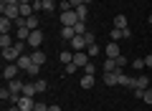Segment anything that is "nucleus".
I'll list each match as a JSON object with an SVG mask.
<instances>
[{"mask_svg":"<svg viewBox=\"0 0 152 111\" xmlns=\"http://www.w3.org/2000/svg\"><path fill=\"white\" fill-rule=\"evenodd\" d=\"M76 23H79V15H76L74 8H71V10H64V13H61V25H71V28H74Z\"/></svg>","mask_w":152,"mask_h":111,"instance_id":"obj_1","label":"nucleus"},{"mask_svg":"<svg viewBox=\"0 0 152 111\" xmlns=\"http://www.w3.org/2000/svg\"><path fill=\"white\" fill-rule=\"evenodd\" d=\"M0 13L10 20H18L20 18V5H0Z\"/></svg>","mask_w":152,"mask_h":111,"instance_id":"obj_2","label":"nucleus"},{"mask_svg":"<svg viewBox=\"0 0 152 111\" xmlns=\"http://www.w3.org/2000/svg\"><path fill=\"white\" fill-rule=\"evenodd\" d=\"M18 73H20L18 63H5V66H3V78H5V81H13Z\"/></svg>","mask_w":152,"mask_h":111,"instance_id":"obj_3","label":"nucleus"},{"mask_svg":"<svg viewBox=\"0 0 152 111\" xmlns=\"http://www.w3.org/2000/svg\"><path fill=\"white\" fill-rule=\"evenodd\" d=\"M20 56H23V53H18L15 46H13V48H3V61H5V63H18Z\"/></svg>","mask_w":152,"mask_h":111,"instance_id":"obj_4","label":"nucleus"},{"mask_svg":"<svg viewBox=\"0 0 152 111\" xmlns=\"http://www.w3.org/2000/svg\"><path fill=\"white\" fill-rule=\"evenodd\" d=\"M132 33H129V28H124V30H122V28H112V30H109V38H112V41H122V38H129Z\"/></svg>","mask_w":152,"mask_h":111,"instance_id":"obj_5","label":"nucleus"},{"mask_svg":"<svg viewBox=\"0 0 152 111\" xmlns=\"http://www.w3.org/2000/svg\"><path fill=\"white\" fill-rule=\"evenodd\" d=\"M69 43H71V48H74V53H79V51L86 48V38H84V36H74Z\"/></svg>","mask_w":152,"mask_h":111,"instance_id":"obj_6","label":"nucleus"},{"mask_svg":"<svg viewBox=\"0 0 152 111\" xmlns=\"http://www.w3.org/2000/svg\"><path fill=\"white\" fill-rule=\"evenodd\" d=\"M117 81H119V86H127V89H134V78H129V76L124 73V71H117Z\"/></svg>","mask_w":152,"mask_h":111,"instance_id":"obj_7","label":"nucleus"},{"mask_svg":"<svg viewBox=\"0 0 152 111\" xmlns=\"http://www.w3.org/2000/svg\"><path fill=\"white\" fill-rule=\"evenodd\" d=\"M18 106H20V111H33V109H36V99H31V96H20Z\"/></svg>","mask_w":152,"mask_h":111,"instance_id":"obj_8","label":"nucleus"},{"mask_svg":"<svg viewBox=\"0 0 152 111\" xmlns=\"http://www.w3.org/2000/svg\"><path fill=\"white\" fill-rule=\"evenodd\" d=\"M104 56H107V58H119V56H122V53H119V46H117V41L107 43V51H104Z\"/></svg>","mask_w":152,"mask_h":111,"instance_id":"obj_9","label":"nucleus"},{"mask_svg":"<svg viewBox=\"0 0 152 111\" xmlns=\"http://www.w3.org/2000/svg\"><path fill=\"white\" fill-rule=\"evenodd\" d=\"M74 63L79 66V68H84V66L89 63V53H86V51H79V53H74Z\"/></svg>","mask_w":152,"mask_h":111,"instance_id":"obj_10","label":"nucleus"},{"mask_svg":"<svg viewBox=\"0 0 152 111\" xmlns=\"http://www.w3.org/2000/svg\"><path fill=\"white\" fill-rule=\"evenodd\" d=\"M41 43H43V33H41V30H33L31 38H28V46H31V48H38Z\"/></svg>","mask_w":152,"mask_h":111,"instance_id":"obj_11","label":"nucleus"},{"mask_svg":"<svg viewBox=\"0 0 152 111\" xmlns=\"http://www.w3.org/2000/svg\"><path fill=\"white\" fill-rule=\"evenodd\" d=\"M15 41H13V33H0V48H13Z\"/></svg>","mask_w":152,"mask_h":111,"instance_id":"obj_12","label":"nucleus"},{"mask_svg":"<svg viewBox=\"0 0 152 111\" xmlns=\"http://www.w3.org/2000/svg\"><path fill=\"white\" fill-rule=\"evenodd\" d=\"M23 96H38V89H36V83H33V81H26V83H23Z\"/></svg>","mask_w":152,"mask_h":111,"instance_id":"obj_13","label":"nucleus"},{"mask_svg":"<svg viewBox=\"0 0 152 111\" xmlns=\"http://www.w3.org/2000/svg\"><path fill=\"white\" fill-rule=\"evenodd\" d=\"M13 28H15V23H13L10 18H5V15L0 18V33H10Z\"/></svg>","mask_w":152,"mask_h":111,"instance_id":"obj_14","label":"nucleus"},{"mask_svg":"<svg viewBox=\"0 0 152 111\" xmlns=\"http://www.w3.org/2000/svg\"><path fill=\"white\" fill-rule=\"evenodd\" d=\"M31 28H15V41H26L28 43V38H31Z\"/></svg>","mask_w":152,"mask_h":111,"instance_id":"obj_15","label":"nucleus"},{"mask_svg":"<svg viewBox=\"0 0 152 111\" xmlns=\"http://www.w3.org/2000/svg\"><path fill=\"white\" fill-rule=\"evenodd\" d=\"M114 71H119L117 58H107V61H104V73H114Z\"/></svg>","mask_w":152,"mask_h":111,"instance_id":"obj_16","label":"nucleus"},{"mask_svg":"<svg viewBox=\"0 0 152 111\" xmlns=\"http://www.w3.org/2000/svg\"><path fill=\"white\" fill-rule=\"evenodd\" d=\"M31 66H33V58H31V56H20V58H18V68H20V71H28Z\"/></svg>","mask_w":152,"mask_h":111,"instance_id":"obj_17","label":"nucleus"},{"mask_svg":"<svg viewBox=\"0 0 152 111\" xmlns=\"http://www.w3.org/2000/svg\"><path fill=\"white\" fill-rule=\"evenodd\" d=\"M33 3H20V18H31L33 15Z\"/></svg>","mask_w":152,"mask_h":111,"instance_id":"obj_18","label":"nucleus"},{"mask_svg":"<svg viewBox=\"0 0 152 111\" xmlns=\"http://www.w3.org/2000/svg\"><path fill=\"white\" fill-rule=\"evenodd\" d=\"M31 58H33V63L43 66V63H46V53H43V51H38V48H36V51L31 53Z\"/></svg>","mask_w":152,"mask_h":111,"instance_id":"obj_19","label":"nucleus"},{"mask_svg":"<svg viewBox=\"0 0 152 111\" xmlns=\"http://www.w3.org/2000/svg\"><path fill=\"white\" fill-rule=\"evenodd\" d=\"M58 36L64 38V41H71V38L76 36V30H74V28H71V25H64V28H61V33H58Z\"/></svg>","mask_w":152,"mask_h":111,"instance_id":"obj_20","label":"nucleus"},{"mask_svg":"<svg viewBox=\"0 0 152 111\" xmlns=\"http://www.w3.org/2000/svg\"><path fill=\"white\" fill-rule=\"evenodd\" d=\"M58 58H61V63H74V51H64V53H58Z\"/></svg>","mask_w":152,"mask_h":111,"instance_id":"obj_21","label":"nucleus"},{"mask_svg":"<svg viewBox=\"0 0 152 111\" xmlns=\"http://www.w3.org/2000/svg\"><path fill=\"white\" fill-rule=\"evenodd\" d=\"M104 83H107V86H119V81H117V71H114V73H104Z\"/></svg>","mask_w":152,"mask_h":111,"instance_id":"obj_22","label":"nucleus"},{"mask_svg":"<svg viewBox=\"0 0 152 111\" xmlns=\"http://www.w3.org/2000/svg\"><path fill=\"white\" fill-rule=\"evenodd\" d=\"M134 89H150V81H147V76H137V78H134Z\"/></svg>","mask_w":152,"mask_h":111,"instance_id":"obj_23","label":"nucleus"},{"mask_svg":"<svg viewBox=\"0 0 152 111\" xmlns=\"http://www.w3.org/2000/svg\"><path fill=\"white\" fill-rule=\"evenodd\" d=\"M114 28H122V30L129 28V25H127V15H114Z\"/></svg>","mask_w":152,"mask_h":111,"instance_id":"obj_24","label":"nucleus"},{"mask_svg":"<svg viewBox=\"0 0 152 111\" xmlns=\"http://www.w3.org/2000/svg\"><path fill=\"white\" fill-rule=\"evenodd\" d=\"M41 10L53 13V10H56V0H43V3H41Z\"/></svg>","mask_w":152,"mask_h":111,"instance_id":"obj_25","label":"nucleus"},{"mask_svg":"<svg viewBox=\"0 0 152 111\" xmlns=\"http://www.w3.org/2000/svg\"><path fill=\"white\" fill-rule=\"evenodd\" d=\"M26 25L31 28V30H38V15H36V13H33L31 18H26Z\"/></svg>","mask_w":152,"mask_h":111,"instance_id":"obj_26","label":"nucleus"},{"mask_svg":"<svg viewBox=\"0 0 152 111\" xmlns=\"http://www.w3.org/2000/svg\"><path fill=\"white\" fill-rule=\"evenodd\" d=\"M91 86H94V76L84 73V76H81V89H91Z\"/></svg>","mask_w":152,"mask_h":111,"instance_id":"obj_27","label":"nucleus"},{"mask_svg":"<svg viewBox=\"0 0 152 111\" xmlns=\"http://www.w3.org/2000/svg\"><path fill=\"white\" fill-rule=\"evenodd\" d=\"M74 10H76V15H79V20H86L89 10H86V5H84V3H81V5H79V8H74Z\"/></svg>","mask_w":152,"mask_h":111,"instance_id":"obj_28","label":"nucleus"},{"mask_svg":"<svg viewBox=\"0 0 152 111\" xmlns=\"http://www.w3.org/2000/svg\"><path fill=\"white\" fill-rule=\"evenodd\" d=\"M33 83H36V89H38V94H46V91H48V83H46L43 78H36V81H33Z\"/></svg>","mask_w":152,"mask_h":111,"instance_id":"obj_29","label":"nucleus"},{"mask_svg":"<svg viewBox=\"0 0 152 111\" xmlns=\"http://www.w3.org/2000/svg\"><path fill=\"white\" fill-rule=\"evenodd\" d=\"M74 30H76V36H84V33H89V30H86V20H79V23L74 25Z\"/></svg>","mask_w":152,"mask_h":111,"instance_id":"obj_30","label":"nucleus"},{"mask_svg":"<svg viewBox=\"0 0 152 111\" xmlns=\"http://www.w3.org/2000/svg\"><path fill=\"white\" fill-rule=\"evenodd\" d=\"M86 53H89V58H91V56H99V53H102V48L94 43V46H89V48H86Z\"/></svg>","mask_w":152,"mask_h":111,"instance_id":"obj_31","label":"nucleus"},{"mask_svg":"<svg viewBox=\"0 0 152 111\" xmlns=\"http://www.w3.org/2000/svg\"><path fill=\"white\" fill-rule=\"evenodd\" d=\"M84 38H86V48L96 43V36H94V33H84Z\"/></svg>","mask_w":152,"mask_h":111,"instance_id":"obj_32","label":"nucleus"},{"mask_svg":"<svg viewBox=\"0 0 152 111\" xmlns=\"http://www.w3.org/2000/svg\"><path fill=\"white\" fill-rule=\"evenodd\" d=\"M26 73H28V76H38V73H41V66H38V63H33L31 68L26 71Z\"/></svg>","mask_w":152,"mask_h":111,"instance_id":"obj_33","label":"nucleus"},{"mask_svg":"<svg viewBox=\"0 0 152 111\" xmlns=\"http://www.w3.org/2000/svg\"><path fill=\"white\" fill-rule=\"evenodd\" d=\"M132 68H137V71L145 68V58H134V61H132Z\"/></svg>","mask_w":152,"mask_h":111,"instance_id":"obj_34","label":"nucleus"},{"mask_svg":"<svg viewBox=\"0 0 152 111\" xmlns=\"http://www.w3.org/2000/svg\"><path fill=\"white\" fill-rule=\"evenodd\" d=\"M94 71H96V66H94L91 61H89V63L84 66V73H89V76H94Z\"/></svg>","mask_w":152,"mask_h":111,"instance_id":"obj_35","label":"nucleus"},{"mask_svg":"<svg viewBox=\"0 0 152 111\" xmlns=\"http://www.w3.org/2000/svg\"><path fill=\"white\" fill-rule=\"evenodd\" d=\"M142 101L152 106V89H147V91H145V96H142Z\"/></svg>","mask_w":152,"mask_h":111,"instance_id":"obj_36","label":"nucleus"},{"mask_svg":"<svg viewBox=\"0 0 152 111\" xmlns=\"http://www.w3.org/2000/svg\"><path fill=\"white\" fill-rule=\"evenodd\" d=\"M76 71H79L76 63H66V73H76Z\"/></svg>","mask_w":152,"mask_h":111,"instance_id":"obj_37","label":"nucleus"},{"mask_svg":"<svg viewBox=\"0 0 152 111\" xmlns=\"http://www.w3.org/2000/svg\"><path fill=\"white\" fill-rule=\"evenodd\" d=\"M0 5H20V0H0Z\"/></svg>","mask_w":152,"mask_h":111,"instance_id":"obj_38","label":"nucleus"},{"mask_svg":"<svg viewBox=\"0 0 152 111\" xmlns=\"http://www.w3.org/2000/svg\"><path fill=\"white\" fill-rule=\"evenodd\" d=\"M33 111H48V106L41 104V101H36V109H33Z\"/></svg>","mask_w":152,"mask_h":111,"instance_id":"obj_39","label":"nucleus"},{"mask_svg":"<svg viewBox=\"0 0 152 111\" xmlns=\"http://www.w3.org/2000/svg\"><path fill=\"white\" fill-rule=\"evenodd\" d=\"M124 63H127V58H124V56H119V58H117V66H119V68H124Z\"/></svg>","mask_w":152,"mask_h":111,"instance_id":"obj_40","label":"nucleus"},{"mask_svg":"<svg viewBox=\"0 0 152 111\" xmlns=\"http://www.w3.org/2000/svg\"><path fill=\"white\" fill-rule=\"evenodd\" d=\"M81 3H84V0H69V5H71V8H79Z\"/></svg>","mask_w":152,"mask_h":111,"instance_id":"obj_41","label":"nucleus"},{"mask_svg":"<svg viewBox=\"0 0 152 111\" xmlns=\"http://www.w3.org/2000/svg\"><path fill=\"white\" fill-rule=\"evenodd\" d=\"M145 63H147V68H152V53H150V56L145 58Z\"/></svg>","mask_w":152,"mask_h":111,"instance_id":"obj_42","label":"nucleus"},{"mask_svg":"<svg viewBox=\"0 0 152 111\" xmlns=\"http://www.w3.org/2000/svg\"><path fill=\"white\" fill-rule=\"evenodd\" d=\"M48 111H61V106H58V104H53V106H48Z\"/></svg>","mask_w":152,"mask_h":111,"instance_id":"obj_43","label":"nucleus"},{"mask_svg":"<svg viewBox=\"0 0 152 111\" xmlns=\"http://www.w3.org/2000/svg\"><path fill=\"white\" fill-rule=\"evenodd\" d=\"M147 20H150V25H152V13H150V18H147Z\"/></svg>","mask_w":152,"mask_h":111,"instance_id":"obj_44","label":"nucleus"},{"mask_svg":"<svg viewBox=\"0 0 152 111\" xmlns=\"http://www.w3.org/2000/svg\"><path fill=\"white\" fill-rule=\"evenodd\" d=\"M89 3H91V0H84V5H89Z\"/></svg>","mask_w":152,"mask_h":111,"instance_id":"obj_45","label":"nucleus"},{"mask_svg":"<svg viewBox=\"0 0 152 111\" xmlns=\"http://www.w3.org/2000/svg\"><path fill=\"white\" fill-rule=\"evenodd\" d=\"M56 3H58V0H56Z\"/></svg>","mask_w":152,"mask_h":111,"instance_id":"obj_46","label":"nucleus"}]
</instances>
